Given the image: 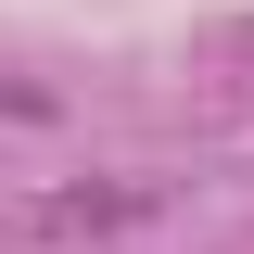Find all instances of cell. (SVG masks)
Returning <instances> with one entry per match:
<instances>
[{
  "mask_svg": "<svg viewBox=\"0 0 254 254\" xmlns=\"http://www.w3.org/2000/svg\"><path fill=\"white\" fill-rule=\"evenodd\" d=\"M140 203H153V190H51V203H38V229H51V242H76V229H127Z\"/></svg>",
  "mask_w": 254,
  "mask_h": 254,
  "instance_id": "6da1fadb",
  "label": "cell"
}]
</instances>
